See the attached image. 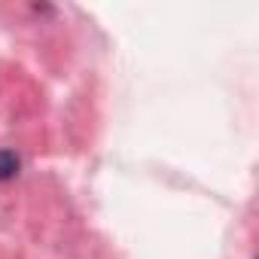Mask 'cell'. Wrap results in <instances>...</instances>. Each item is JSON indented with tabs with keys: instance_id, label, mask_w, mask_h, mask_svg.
<instances>
[{
	"instance_id": "obj_1",
	"label": "cell",
	"mask_w": 259,
	"mask_h": 259,
	"mask_svg": "<svg viewBox=\"0 0 259 259\" xmlns=\"http://www.w3.org/2000/svg\"><path fill=\"white\" fill-rule=\"evenodd\" d=\"M19 168H22V162L13 150H0V180H13L19 174Z\"/></svg>"
}]
</instances>
